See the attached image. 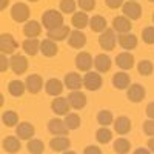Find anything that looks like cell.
<instances>
[{
	"instance_id": "cell-1",
	"label": "cell",
	"mask_w": 154,
	"mask_h": 154,
	"mask_svg": "<svg viewBox=\"0 0 154 154\" xmlns=\"http://www.w3.org/2000/svg\"><path fill=\"white\" fill-rule=\"evenodd\" d=\"M42 25L48 29H56V28H60L63 25V16L62 12L56 11V9H48L42 14Z\"/></svg>"
},
{
	"instance_id": "cell-2",
	"label": "cell",
	"mask_w": 154,
	"mask_h": 154,
	"mask_svg": "<svg viewBox=\"0 0 154 154\" xmlns=\"http://www.w3.org/2000/svg\"><path fill=\"white\" fill-rule=\"evenodd\" d=\"M99 45L103 51H112L117 45V35L112 28H108L106 31H103L99 37Z\"/></svg>"
},
{
	"instance_id": "cell-3",
	"label": "cell",
	"mask_w": 154,
	"mask_h": 154,
	"mask_svg": "<svg viewBox=\"0 0 154 154\" xmlns=\"http://www.w3.org/2000/svg\"><path fill=\"white\" fill-rule=\"evenodd\" d=\"M29 8L28 5H25V3H14L11 8V17L14 22L17 23H22V22H28L29 19Z\"/></svg>"
},
{
	"instance_id": "cell-4",
	"label": "cell",
	"mask_w": 154,
	"mask_h": 154,
	"mask_svg": "<svg viewBox=\"0 0 154 154\" xmlns=\"http://www.w3.org/2000/svg\"><path fill=\"white\" fill-rule=\"evenodd\" d=\"M0 49H2V54H5V56L16 54V49H17L16 38L12 37L11 34H8V32L2 34L0 35Z\"/></svg>"
},
{
	"instance_id": "cell-5",
	"label": "cell",
	"mask_w": 154,
	"mask_h": 154,
	"mask_svg": "<svg viewBox=\"0 0 154 154\" xmlns=\"http://www.w3.org/2000/svg\"><path fill=\"white\" fill-rule=\"evenodd\" d=\"M122 11H123V16L128 17L130 20H139L140 17H142V6H140L137 2L128 0V2L123 3Z\"/></svg>"
},
{
	"instance_id": "cell-6",
	"label": "cell",
	"mask_w": 154,
	"mask_h": 154,
	"mask_svg": "<svg viewBox=\"0 0 154 154\" xmlns=\"http://www.w3.org/2000/svg\"><path fill=\"white\" fill-rule=\"evenodd\" d=\"M146 96V89L140 85V83H131L126 89V97L130 99L133 103H139L142 102Z\"/></svg>"
},
{
	"instance_id": "cell-7",
	"label": "cell",
	"mask_w": 154,
	"mask_h": 154,
	"mask_svg": "<svg viewBox=\"0 0 154 154\" xmlns=\"http://www.w3.org/2000/svg\"><path fill=\"white\" fill-rule=\"evenodd\" d=\"M83 86L89 91H97L102 86V77H100V72H96V71H88L83 77Z\"/></svg>"
},
{
	"instance_id": "cell-8",
	"label": "cell",
	"mask_w": 154,
	"mask_h": 154,
	"mask_svg": "<svg viewBox=\"0 0 154 154\" xmlns=\"http://www.w3.org/2000/svg\"><path fill=\"white\" fill-rule=\"evenodd\" d=\"M48 131L53 134V136H68V133H69L65 120H62L59 117L51 119L48 122Z\"/></svg>"
},
{
	"instance_id": "cell-9",
	"label": "cell",
	"mask_w": 154,
	"mask_h": 154,
	"mask_svg": "<svg viewBox=\"0 0 154 154\" xmlns=\"http://www.w3.org/2000/svg\"><path fill=\"white\" fill-rule=\"evenodd\" d=\"M111 28L117 34H128V32H131V20L125 16H117L112 19Z\"/></svg>"
},
{
	"instance_id": "cell-10",
	"label": "cell",
	"mask_w": 154,
	"mask_h": 154,
	"mask_svg": "<svg viewBox=\"0 0 154 154\" xmlns=\"http://www.w3.org/2000/svg\"><path fill=\"white\" fill-rule=\"evenodd\" d=\"M9 62H11V69L14 71L16 74H23L25 71L28 69V60H26V57L25 56H22V54H12L11 57H9Z\"/></svg>"
},
{
	"instance_id": "cell-11",
	"label": "cell",
	"mask_w": 154,
	"mask_h": 154,
	"mask_svg": "<svg viewBox=\"0 0 154 154\" xmlns=\"http://www.w3.org/2000/svg\"><path fill=\"white\" fill-rule=\"evenodd\" d=\"M69 102H68V97H56L53 102H51V109H53L54 114H59V116H66L69 114Z\"/></svg>"
},
{
	"instance_id": "cell-12",
	"label": "cell",
	"mask_w": 154,
	"mask_h": 154,
	"mask_svg": "<svg viewBox=\"0 0 154 154\" xmlns=\"http://www.w3.org/2000/svg\"><path fill=\"white\" fill-rule=\"evenodd\" d=\"M75 66L79 71H91V68L94 66V59L91 57L89 53H79L75 56Z\"/></svg>"
},
{
	"instance_id": "cell-13",
	"label": "cell",
	"mask_w": 154,
	"mask_h": 154,
	"mask_svg": "<svg viewBox=\"0 0 154 154\" xmlns=\"http://www.w3.org/2000/svg\"><path fill=\"white\" fill-rule=\"evenodd\" d=\"M25 85H26V91L31 94H38L43 88V80L38 74H31L26 77L25 80Z\"/></svg>"
},
{
	"instance_id": "cell-14",
	"label": "cell",
	"mask_w": 154,
	"mask_h": 154,
	"mask_svg": "<svg viewBox=\"0 0 154 154\" xmlns=\"http://www.w3.org/2000/svg\"><path fill=\"white\" fill-rule=\"evenodd\" d=\"M63 83H65V86L69 91H79L83 86V79L80 77L79 72H68L65 75V79H63Z\"/></svg>"
},
{
	"instance_id": "cell-15",
	"label": "cell",
	"mask_w": 154,
	"mask_h": 154,
	"mask_svg": "<svg viewBox=\"0 0 154 154\" xmlns=\"http://www.w3.org/2000/svg\"><path fill=\"white\" fill-rule=\"evenodd\" d=\"M71 146V140L68 139V136H54V139L49 140V148L59 152V151H66Z\"/></svg>"
},
{
	"instance_id": "cell-16",
	"label": "cell",
	"mask_w": 154,
	"mask_h": 154,
	"mask_svg": "<svg viewBox=\"0 0 154 154\" xmlns=\"http://www.w3.org/2000/svg\"><path fill=\"white\" fill-rule=\"evenodd\" d=\"M68 45L71 46V48H75V49H80V48H83L85 45H86V35L80 31V29H74V31H71V34H69V37H68Z\"/></svg>"
},
{
	"instance_id": "cell-17",
	"label": "cell",
	"mask_w": 154,
	"mask_h": 154,
	"mask_svg": "<svg viewBox=\"0 0 154 154\" xmlns=\"http://www.w3.org/2000/svg\"><path fill=\"white\" fill-rule=\"evenodd\" d=\"M34 133H35V130L29 122H22L16 126V134L22 140H31L34 137Z\"/></svg>"
},
{
	"instance_id": "cell-18",
	"label": "cell",
	"mask_w": 154,
	"mask_h": 154,
	"mask_svg": "<svg viewBox=\"0 0 154 154\" xmlns=\"http://www.w3.org/2000/svg\"><path fill=\"white\" fill-rule=\"evenodd\" d=\"M68 102H69L71 108H74V109H82V108H85V105H86V96H85L82 91H69V94H68Z\"/></svg>"
},
{
	"instance_id": "cell-19",
	"label": "cell",
	"mask_w": 154,
	"mask_h": 154,
	"mask_svg": "<svg viewBox=\"0 0 154 154\" xmlns=\"http://www.w3.org/2000/svg\"><path fill=\"white\" fill-rule=\"evenodd\" d=\"M2 146H3L5 152H8V154H16V152L20 151V148H22V142H20V139H19V137L8 136V137L3 139Z\"/></svg>"
},
{
	"instance_id": "cell-20",
	"label": "cell",
	"mask_w": 154,
	"mask_h": 154,
	"mask_svg": "<svg viewBox=\"0 0 154 154\" xmlns=\"http://www.w3.org/2000/svg\"><path fill=\"white\" fill-rule=\"evenodd\" d=\"M114 131L120 134V136H125L131 131V120L126 117V116H120V117L114 119Z\"/></svg>"
},
{
	"instance_id": "cell-21",
	"label": "cell",
	"mask_w": 154,
	"mask_h": 154,
	"mask_svg": "<svg viewBox=\"0 0 154 154\" xmlns=\"http://www.w3.org/2000/svg\"><path fill=\"white\" fill-rule=\"evenodd\" d=\"M71 34V29L69 26H66V25H62L60 28H56V29H51L46 32L48 38H51V40H54V42H62V40H65V38H68Z\"/></svg>"
},
{
	"instance_id": "cell-22",
	"label": "cell",
	"mask_w": 154,
	"mask_h": 154,
	"mask_svg": "<svg viewBox=\"0 0 154 154\" xmlns=\"http://www.w3.org/2000/svg\"><path fill=\"white\" fill-rule=\"evenodd\" d=\"M42 32V25L35 20H28L23 26V34L28 38H37Z\"/></svg>"
},
{
	"instance_id": "cell-23",
	"label": "cell",
	"mask_w": 154,
	"mask_h": 154,
	"mask_svg": "<svg viewBox=\"0 0 154 154\" xmlns=\"http://www.w3.org/2000/svg\"><path fill=\"white\" fill-rule=\"evenodd\" d=\"M117 43L126 49V51H130V49H134L137 46V37L131 32H128V34H119L117 35Z\"/></svg>"
},
{
	"instance_id": "cell-24",
	"label": "cell",
	"mask_w": 154,
	"mask_h": 154,
	"mask_svg": "<svg viewBox=\"0 0 154 154\" xmlns=\"http://www.w3.org/2000/svg\"><path fill=\"white\" fill-rule=\"evenodd\" d=\"M112 85L117 89H128V86L131 85V79L125 71H119L112 75Z\"/></svg>"
},
{
	"instance_id": "cell-25",
	"label": "cell",
	"mask_w": 154,
	"mask_h": 154,
	"mask_svg": "<svg viewBox=\"0 0 154 154\" xmlns=\"http://www.w3.org/2000/svg\"><path fill=\"white\" fill-rule=\"evenodd\" d=\"M59 51V46H57V42L51 40V38H45V40L40 42V53L45 56V57H54Z\"/></svg>"
},
{
	"instance_id": "cell-26",
	"label": "cell",
	"mask_w": 154,
	"mask_h": 154,
	"mask_svg": "<svg viewBox=\"0 0 154 154\" xmlns=\"http://www.w3.org/2000/svg\"><path fill=\"white\" fill-rule=\"evenodd\" d=\"M63 86H65V83L60 82L59 79H49V80L45 83V91H46V94H49V96L59 97L60 93L63 91Z\"/></svg>"
},
{
	"instance_id": "cell-27",
	"label": "cell",
	"mask_w": 154,
	"mask_h": 154,
	"mask_svg": "<svg viewBox=\"0 0 154 154\" xmlns=\"http://www.w3.org/2000/svg\"><path fill=\"white\" fill-rule=\"evenodd\" d=\"M116 65H117L120 69L126 71V69H131L134 65V57L131 53H120L117 57H116Z\"/></svg>"
},
{
	"instance_id": "cell-28",
	"label": "cell",
	"mask_w": 154,
	"mask_h": 154,
	"mask_svg": "<svg viewBox=\"0 0 154 154\" xmlns=\"http://www.w3.org/2000/svg\"><path fill=\"white\" fill-rule=\"evenodd\" d=\"M71 23L72 26L77 28V29H83L89 25V17L85 11H77L72 14V19H71Z\"/></svg>"
},
{
	"instance_id": "cell-29",
	"label": "cell",
	"mask_w": 154,
	"mask_h": 154,
	"mask_svg": "<svg viewBox=\"0 0 154 154\" xmlns=\"http://www.w3.org/2000/svg\"><path fill=\"white\" fill-rule=\"evenodd\" d=\"M94 68L97 72H108L111 69V59L106 54H99L94 59Z\"/></svg>"
},
{
	"instance_id": "cell-30",
	"label": "cell",
	"mask_w": 154,
	"mask_h": 154,
	"mask_svg": "<svg viewBox=\"0 0 154 154\" xmlns=\"http://www.w3.org/2000/svg\"><path fill=\"white\" fill-rule=\"evenodd\" d=\"M89 28H91V31L93 32H103V31H106L108 28H106V20H105V17H102V16H94V17H91L89 19Z\"/></svg>"
},
{
	"instance_id": "cell-31",
	"label": "cell",
	"mask_w": 154,
	"mask_h": 154,
	"mask_svg": "<svg viewBox=\"0 0 154 154\" xmlns=\"http://www.w3.org/2000/svg\"><path fill=\"white\" fill-rule=\"evenodd\" d=\"M8 91L11 96L14 97H20L25 94V91H26V85H25L22 80H11L8 83Z\"/></svg>"
},
{
	"instance_id": "cell-32",
	"label": "cell",
	"mask_w": 154,
	"mask_h": 154,
	"mask_svg": "<svg viewBox=\"0 0 154 154\" xmlns=\"http://www.w3.org/2000/svg\"><path fill=\"white\" fill-rule=\"evenodd\" d=\"M23 51L26 53L28 56H35L38 51H40V42L37 40V38H26L23 43Z\"/></svg>"
},
{
	"instance_id": "cell-33",
	"label": "cell",
	"mask_w": 154,
	"mask_h": 154,
	"mask_svg": "<svg viewBox=\"0 0 154 154\" xmlns=\"http://www.w3.org/2000/svg\"><path fill=\"white\" fill-rule=\"evenodd\" d=\"M112 146H114V151L117 154H128L131 151V142L128 139H123V137L116 140Z\"/></svg>"
},
{
	"instance_id": "cell-34",
	"label": "cell",
	"mask_w": 154,
	"mask_h": 154,
	"mask_svg": "<svg viewBox=\"0 0 154 154\" xmlns=\"http://www.w3.org/2000/svg\"><path fill=\"white\" fill-rule=\"evenodd\" d=\"M97 122L102 126H109L111 123H114V116L109 109H102L97 114Z\"/></svg>"
},
{
	"instance_id": "cell-35",
	"label": "cell",
	"mask_w": 154,
	"mask_h": 154,
	"mask_svg": "<svg viewBox=\"0 0 154 154\" xmlns=\"http://www.w3.org/2000/svg\"><path fill=\"white\" fill-rule=\"evenodd\" d=\"M2 122L5 126H16L19 125V114L16 111H5L2 114Z\"/></svg>"
},
{
	"instance_id": "cell-36",
	"label": "cell",
	"mask_w": 154,
	"mask_h": 154,
	"mask_svg": "<svg viewBox=\"0 0 154 154\" xmlns=\"http://www.w3.org/2000/svg\"><path fill=\"white\" fill-rule=\"evenodd\" d=\"M111 139H112V133L106 126H102L96 131V140L99 143H108V142H111Z\"/></svg>"
},
{
	"instance_id": "cell-37",
	"label": "cell",
	"mask_w": 154,
	"mask_h": 154,
	"mask_svg": "<svg viewBox=\"0 0 154 154\" xmlns=\"http://www.w3.org/2000/svg\"><path fill=\"white\" fill-rule=\"evenodd\" d=\"M26 149L31 154H42L43 149H45V143L42 142V140H38V139H31V140H28Z\"/></svg>"
},
{
	"instance_id": "cell-38",
	"label": "cell",
	"mask_w": 154,
	"mask_h": 154,
	"mask_svg": "<svg viewBox=\"0 0 154 154\" xmlns=\"http://www.w3.org/2000/svg\"><path fill=\"white\" fill-rule=\"evenodd\" d=\"M137 71L140 75H151L154 71V65L151 60H140L137 65Z\"/></svg>"
},
{
	"instance_id": "cell-39",
	"label": "cell",
	"mask_w": 154,
	"mask_h": 154,
	"mask_svg": "<svg viewBox=\"0 0 154 154\" xmlns=\"http://www.w3.org/2000/svg\"><path fill=\"white\" fill-rule=\"evenodd\" d=\"M65 123L68 126V130L72 131V130H77V128L80 126V117L77 114H66L65 116Z\"/></svg>"
},
{
	"instance_id": "cell-40",
	"label": "cell",
	"mask_w": 154,
	"mask_h": 154,
	"mask_svg": "<svg viewBox=\"0 0 154 154\" xmlns=\"http://www.w3.org/2000/svg\"><path fill=\"white\" fill-rule=\"evenodd\" d=\"M59 6H60V11L65 12V14H74L77 8V2H74V0H60Z\"/></svg>"
},
{
	"instance_id": "cell-41",
	"label": "cell",
	"mask_w": 154,
	"mask_h": 154,
	"mask_svg": "<svg viewBox=\"0 0 154 154\" xmlns=\"http://www.w3.org/2000/svg\"><path fill=\"white\" fill-rule=\"evenodd\" d=\"M142 38L146 45H152L154 43V26H146L142 31Z\"/></svg>"
},
{
	"instance_id": "cell-42",
	"label": "cell",
	"mask_w": 154,
	"mask_h": 154,
	"mask_svg": "<svg viewBox=\"0 0 154 154\" xmlns=\"http://www.w3.org/2000/svg\"><path fill=\"white\" fill-rule=\"evenodd\" d=\"M77 5L80 6L82 11L88 12V11H93L96 6V0H77Z\"/></svg>"
},
{
	"instance_id": "cell-43",
	"label": "cell",
	"mask_w": 154,
	"mask_h": 154,
	"mask_svg": "<svg viewBox=\"0 0 154 154\" xmlns=\"http://www.w3.org/2000/svg\"><path fill=\"white\" fill-rule=\"evenodd\" d=\"M143 133L149 137H154V119H148L143 122Z\"/></svg>"
},
{
	"instance_id": "cell-44",
	"label": "cell",
	"mask_w": 154,
	"mask_h": 154,
	"mask_svg": "<svg viewBox=\"0 0 154 154\" xmlns=\"http://www.w3.org/2000/svg\"><path fill=\"white\" fill-rule=\"evenodd\" d=\"M105 3H106V6L108 8H111V9H117V8H120V6H123V0H105Z\"/></svg>"
},
{
	"instance_id": "cell-45",
	"label": "cell",
	"mask_w": 154,
	"mask_h": 154,
	"mask_svg": "<svg viewBox=\"0 0 154 154\" xmlns=\"http://www.w3.org/2000/svg\"><path fill=\"white\" fill-rule=\"evenodd\" d=\"M0 63H2V65H0V71H2V72H5L11 66V62H9V59L5 54H2V57H0Z\"/></svg>"
},
{
	"instance_id": "cell-46",
	"label": "cell",
	"mask_w": 154,
	"mask_h": 154,
	"mask_svg": "<svg viewBox=\"0 0 154 154\" xmlns=\"http://www.w3.org/2000/svg\"><path fill=\"white\" fill-rule=\"evenodd\" d=\"M83 154H102V149L96 145H88L85 149H83Z\"/></svg>"
},
{
	"instance_id": "cell-47",
	"label": "cell",
	"mask_w": 154,
	"mask_h": 154,
	"mask_svg": "<svg viewBox=\"0 0 154 154\" xmlns=\"http://www.w3.org/2000/svg\"><path fill=\"white\" fill-rule=\"evenodd\" d=\"M146 116H148L149 119H154V102L148 103V106H146Z\"/></svg>"
},
{
	"instance_id": "cell-48",
	"label": "cell",
	"mask_w": 154,
	"mask_h": 154,
	"mask_svg": "<svg viewBox=\"0 0 154 154\" xmlns=\"http://www.w3.org/2000/svg\"><path fill=\"white\" fill-rule=\"evenodd\" d=\"M133 154H152V152H151L148 148H137Z\"/></svg>"
},
{
	"instance_id": "cell-49",
	"label": "cell",
	"mask_w": 154,
	"mask_h": 154,
	"mask_svg": "<svg viewBox=\"0 0 154 154\" xmlns=\"http://www.w3.org/2000/svg\"><path fill=\"white\" fill-rule=\"evenodd\" d=\"M148 149L154 154V137H151V139L148 140Z\"/></svg>"
},
{
	"instance_id": "cell-50",
	"label": "cell",
	"mask_w": 154,
	"mask_h": 154,
	"mask_svg": "<svg viewBox=\"0 0 154 154\" xmlns=\"http://www.w3.org/2000/svg\"><path fill=\"white\" fill-rule=\"evenodd\" d=\"M0 2H2V3H0V8H2V9H6V8H8L9 0H0Z\"/></svg>"
},
{
	"instance_id": "cell-51",
	"label": "cell",
	"mask_w": 154,
	"mask_h": 154,
	"mask_svg": "<svg viewBox=\"0 0 154 154\" xmlns=\"http://www.w3.org/2000/svg\"><path fill=\"white\" fill-rule=\"evenodd\" d=\"M62 154H77V152H74V151H68V149H66V151H63Z\"/></svg>"
},
{
	"instance_id": "cell-52",
	"label": "cell",
	"mask_w": 154,
	"mask_h": 154,
	"mask_svg": "<svg viewBox=\"0 0 154 154\" xmlns=\"http://www.w3.org/2000/svg\"><path fill=\"white\" fill-rule=\"evenodd\" d=\"M28 2H37V0H28Z\"/></svg>"
},
{
	"instance_id": "cell-53",
	"label": "cell",
	"mask_w": 154,
	"mask_h": 154,
	"mask_svg": "<svg viewBox=\"0 0 154 154\" xmlns=\"http://www.w3.org/2000/svg\"><path fill=\"white\" fill-rule=\"evenodd\" d=\"M152 22H154V12H152Z\"/></svg>"
},
{
	"instance_id": "cell-54",
	"label": "cell",
	"mask_w": 154,
	"mask_h": 154,
	"mask_svg": "<svg viewBox=\"0 0 154 154\" xmlns=\"http://www.w3.org/2000/svg\"><path fill=\"white\" fill-rule=\"evenodd\" d=\"M131 2H136V0H131Z\"/></svg>"
},
{
	"instance_id": "cell-55",
	"label": "cell",
	"mask_w": 154,
	"mask_h": 154,
	"mask_svg": "<svg viewBox=\"0 0 154 154\" xmlns=\"http://www.w3.org/2000/svg\"><path fill=\"white\" fill-rule=\"evenodd\" d=\"M149 2H154V0H149Z\"/></svg>"
}]
</instances>
